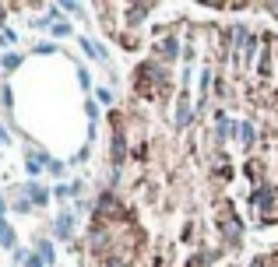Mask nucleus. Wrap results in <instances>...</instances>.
<instances>
[{
	"instance_id": "obj_1",
	"label": "nucleus",
	"mask_w": 278,
	"mask_h": 267,
	"mask_svg": "<svg viewBox=\"0 0 278 267\" xmlns=\"http://www.w3.org/2000/svg\"><path fill=\"white\" fill-rule=\"evenodd\" d=\"M0 243H4V246H14V232H11L4 221H0Z\"/></svg>"
},
{
	"instance_id": "obj_2",
	"label": "nucleus",
	"mask_w": 278,
	"mask_h": 267,
	"mask_svg": "<svg viewBox=\"0 0 278 267\" xmlns=\"http://www.w3.org/2000/svg\"><path fill=\"white\" fill-rule=\"evenodd\" d=\"M28 197H32V204H46V190H39V187H28Z\"/></svg>"
},
{
	"instance_id": "obj_3",
	"label": "nucleus",
	"mask_w": 278,
	"mask_h": 267,
	"mask_svg": "<svg viewBox=\"0 0 278 267\" xmlns=\"http://www.w3.org/2000/svg\"><path fill=\"white\" fill-rule=\"evenodd\" d=\"M57 232H60V236H67V232H70V218H67V214H64V218H57Z\"/></svg>"
},
{
	"instance_id": "obj_4",
	"label": "nucleus",
	"mask_w": 278,
	"mask_h": 267,
	"mask_svg": "<svg viewBox=\"0 0 278 267\" xmlns=\"http://www.w3.org/2000/svg\"><path fill=\"white\" fill-rule=\"evenodd\" d=\"M39 257L50 264V260H53V246H50V243H43V246H39Z\"/></svg>"
},
{
	"instance_id": "obj_5",
	"label": "nucleus",
	"mask_w": 278,
	"mask_h": 267,
	"mask_svg": "<svg viewBox=\"0 0 278 267\" xmlns=\"http://www.w3.org/2000/svg\"><path fill=\"white\" fill-rule=\"evenodd\" d=\"M25 267H46V260H43V257H32V253H28V257H25Z\"/></svg>"
},
{
	"instance_id": "obj_6",
	"label": "nucleus",
	"mask_w": 278,
	"mask_h": 267,
	"mask_svg": "<svg viewBox=\"0 0 278 267\" xmlns=\"http://www.w3.org/2000/svg\"><path fill=\"white\" fill-rule=\"evenodd\" d=\"M0 211H4V200H0Z\"/></svg>"
}]
</instances>
